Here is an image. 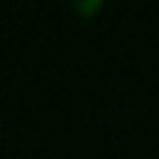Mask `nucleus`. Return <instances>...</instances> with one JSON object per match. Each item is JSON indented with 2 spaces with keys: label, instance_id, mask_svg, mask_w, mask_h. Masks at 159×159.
<instances>
[{
  "label": "nucleus",
  "instance_id": "f257e3e1",
  "mask_svg": "<svg viewBox=\"0 0 159 159\" xmlns=\"http://www.w3.org/2000/svg\"><path fill=\"white\" fill-rule=\"evenodd\" d=\"M104 7V0H72V10L80 17H94Z\"/></svg>",
  "mask_w": 159,
  "mask_h": 159
}]
</instances>
